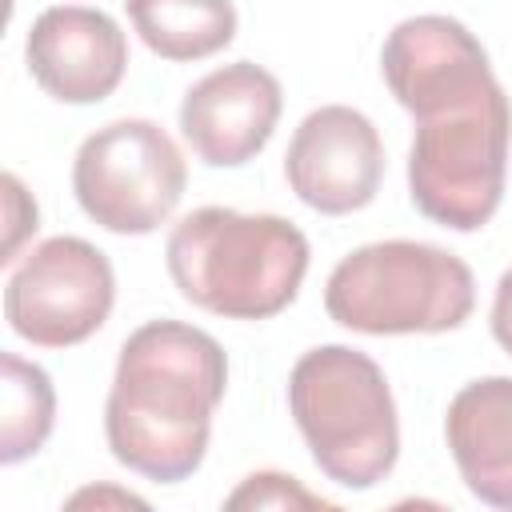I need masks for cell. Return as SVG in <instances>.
I'll list each match as a JSON object with an SVG mask.
<instances>
[{
    "label": "cell",
    "mask_w": 512,
    "mask_h": 512,
    "mask_svg": "<svg viewBox=\"0 0 512 512\" xmlns=\"http://www.w3.org/2000/svg\"><path fill=\"white\" fill-rule=\"evenodd\" d=\"M308 236L272 212L196 208L172 224L164 264L184 300L228 320L284 312L308 276Z\"/></svg>",
    "instance_id": "3957f363"
},
{
    "label": "cell",
    "mask_w": 512,
    "mask_h": 512,
    "mask_svg": "<svg viewBox=\"0 0 512 512\" xmlns=\"http://www.w3.org/2000/svg\"><path fill=\"white\" fill-rule=\"evenodd\" d=\"M224 508H336L332 500L308 492L296 476L284 472H252L240 480V488L224 500Z\"/></svg>",
    "instance_id": "5bb4252c"
},
{
    "label": "cell",
    "mask_w": 512,
    "mask_h": 512,
    "mask_svg": "<svg viewBox=\"0 0 512 512\" xmlns=\"http://www.w3.org/2000/svg\"><path fill=\"white\" fill-rule=\"evenodd\" d=\"M112 304V260L80 236H52L36 244L4 284V320L36 348L84 344L104 328Z\"/></svg>",
    "instance_id": "52a82bcc"
},
{
    "label": "cell",
    "mask_w": 512,
    "mask_h": 512,
    "mask_svg": "<svg viewBox=\"0 0 512 512\" xmlns=\"http://www.w3.org/2000/svg\"><path fill=\"white\" fill-rule=\"evenodd\" d=\"M4 368V420H0V464H20L44 448L56 424V388L48 372L16 352L0 356Z\"/></svg>",
    "instance_id": "4fadbf2b"
},
{
    "label": "cell",
    "mask_w": 512,
    "mask_h": 512,
    "mask_svg": "<svg viewBox=\"0 0 512 512\" xmlns=\"http://www.w3.org/2000/svg\"><path fill=\"white\" fill-rule=\"evenodd\" d=\"M288 412L332 484L368 492L396 468V400L368 352L352 344L308 348L288 372Z\"/></svg>",
    "instance_id": "277c9868"
},
{
    "label": "cell",
    "mask_w": 512,
    "mask_h": 512,
    "mask_svg": "<svg viewBox=\"0 0 512 512\" xmlns=\"http://www.w3.org/2000/svg\"><path fill=\"white\" fill-rule=\"evenodd\" d=\"M4 212H8V240H4L0 264H12L20 240H24L28 232H36V200L24 192V184H20L12 172L4 176Z\"/></svg>",
    "instance_id": "9a60e30c"
},
{
    "label": "cell",
    "mask_w": 512,
    "mask_h": 512,
    "mask_svg": "<svg viewBox=\"0 0 512 512\" xmlns=\"http://www.w3.org/2000/svg\"><path fill=\"white\" fill-rule=\"evenodd\" d=\"M188 164L176 140L144 116H120L84 136L72 160V192L88 220L116 236L156 232L180 204Z\"/></svg>",
    "instance_id": "8992f818"
},
{
    "label": "cell",
    "mask_w": 512,
    "mask_h": 512,
    "mask_svg": "<svg viewBox=\"0 0 512 512\" xmlns=\"http://www.w3.org/2000/svg\"><path fill=\"white\" fill-rule=\"evenodd\" d=\"M32 80L60 104H100L128 68V36L120 24L88 4L44 8L24 40Z\"/></svg>",
    "instance_id": "30bf717a"
},
{
    "label": "cell",
    "mask_w": 512,
    "mask_h": 512,
    "mask_svg": "<svg viewBox=\"0 0 512 512\" xmlns=\"http://www.w3.org/2000/svg\"><path fill=\"white\" fill-rule=\"evenodd\" d=\"M284 108L280 80L252 64L236 60L200 76L180 100V132L192 156L208 168H240L264 152Z\"/></svg>",
    "instance_id": "9c48e42d"
},
{
    "label": "cell",
    "mask_w": 512,
    "mask_h": 512,
    "mask_svg": "<svg viewBox=\"0 0 512 512\" xmlns=\"http://www.w3.org/2000/svg\"><path fill=\"white\" fill-rule=\"evenodd\" d=\"M416 132L408 196L420 216L452 232H480L504 196L512 100L476 36H436L404 52L384 76Z\"/></svg>",
    "instance_id": "6da1fadb"
},
{
    "label": "cell",
    "mask_w": 512,
    "mask_h": 512,
    "mask_svg": "<svg viewBox=\"0 0 512 512\" xmlns=\"http://www.w3.org/2000/svg\"><path fill=\"white\" fill-rule=\"evenodd\" d=\"M444 440L464 488L512 512V376H480L464 384L444 416Z\"/></svg>",
    "instance_id": "8fae6325"
},
{
    "label": "cell",
    "mask_w": 512,
    "mask_h": 512,
    "mask_svg": "<svg viewBox=\"0 0 512 512\" xmlns=\"http://www.w3.org/2000/svg\"><path fill=\"white\" fill-rule=\"evenodd\" d=\"M488 324H492L496 344L512 356V268L496 280V300H492V316H488Z\"/></svg>",
    "instance_id": "2e32d148"
},
{
    "label": "cell",
    "mask_w": 512,
    "mask_h": 512,
    "mask_svg": "<svg viewBox=\"0 0 512 512\" xmlns=\"http://www.w3.org/2000/svg\"><path fill=\"white\" fill-rule=\"evenodd\" d=\"M132 32L160 60H204L232 44L236 4L232 0H124Z\"/></svg>",
    "instance_id": "7c38bea8"
},
{
    "label": "cell",
    "mask_w": 512,
    "mask_h": 512,
    "mask_svg": "<svg viewBox=\"0 0 512 512\" xmlns=\"http://www.w3.org/2000/svg\"><path fill=\"white\" fill-rule=\"evenodd\" d=\"M284 180L296 200L320 216L368 208L384 180V144L376 124L348 104L312 108L288 140Z\"/></svg>",
    "instance_id": "ba28073f"
},
{
    "label": "cell",
    "mask_w": 512,
    "mask_h": 512,
    "mask_svg": "<svg viewBox=\"0 0 512 512\" xmlns=\"http://www.w3.org/2000/svg\"><path fill=\"white\" fill-rule=\"evenodd\" d=\"M228 388V356L216 336L184 320H148L124 344L104 404L112 456L156 484L188 480L212 440V416Z\"/></svg>",
    "instance_id": "7a4b0ae2"
},
{
    "label": "cell",
    "mask_w": 512,
    "mask_h": 512,
    "mask_svg": "<svg viewBox=\"0 0 512 512\" xmlns=\"http://www.w3.org/2000/svg\"><path fill=\"white\" fill-rule=\"evenodd\" d=\"M324 308L340 328L364 336H436L472 316L476 280L448 248L424 240H376L332 268Z\"/></svg>",
    "instance_id": "5b68a950"
}]
</instances>
